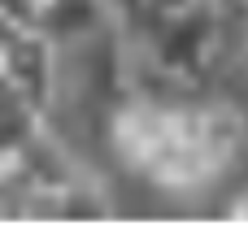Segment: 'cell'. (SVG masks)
<instances>
[{
    "label": "cell",
    "mask_w": 248,
    "mask_h": 239,
    "mask_svg": "<svg viewBox=\"0 0 248 239\" xmlns=\"http://www.w3.org/2000/svg\"><path fill=\"white\" fill-rule=\"evenodd\" d=\"M118 161L166 196L214 192L248 152V118L205 87H126L109 113Z\"/></svg>",
    "instance_id": "1"
},
{
    "label": "cell",
    "mask_w": 248,
    "mask_h": 239,
    "mask_svg": "<svg viewBox=\"0 0 248 239\" xmlns=\"http://www.w3.org/2000/svg\"><path fill=\"white\" fill-rule=\"evenodd\" d=\"M235 44H240V52H244V61H248V0H235Z\"/></svg>",
    "instance_id": "2"
},
{
    "label": "cell",
    "mask_w": 248,
    "mask_h": 239,
    "mask_svg": "<svg viewBox=\"0 0 248 239\" xmlns=\"http://www.w3.org/2000/svg\"><path fill=\"white\" fill-rule=\"evenodd\" d=\"M227 218H235V222H248V192L240 196V200H231V205H227Z\"/></svg>",
    "instance_id": "3"
}]
</instances>
